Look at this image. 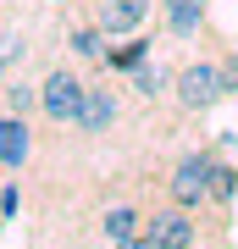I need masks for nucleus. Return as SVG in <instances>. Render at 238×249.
I'll return each instance as SVG.
<instances>
[{"label":"nucleus","instance_id":"nucleus-1","mask_svg":"<svg viewBox=\"0 0 238 249\" xmlns=\"http://www.w3.org/2000/svg\"><path fill=\"white\" fill-rule=\"evenodd\" d=\"M83 100H89V78L78 72L72 55H55L39 72V122L44 127H78Z\"/></svg>","mask_w":238,"mask_h":249},{"label":"nucleus","instance_id":"nucleus-2","mask_svg":"<svg viewBox=\"0 0 238 249\" xmlns=\"http://www.w3.org/2000/svg\"><path fill=\"white\" fill-rule=\"evenodd\" d=\"M221 100H227V89H221V61L216 50L211 55H183L172 72V111L183 116V122H200L205 111H216Z\"/></svg>","mask_w":238,"mask_h":249},{"label":"nucleus","instance_id":"nucleus-3","mask_svg":"<svg viewBox=\"0 0 238 249\" xmlns=\"http://www.w3.org/2000/svg\"><path fill=\"white\" fill-rule=\"evenodd\" d=\"M216 150L221 144H200V150H188V155H177L172 166H166V199L172 205H183V211H205L211 205V166H216Z\"/></svg>","mask_w":238,"mask_h":249},{"label":"nucleus","instance_id":"nucleus-4","mask_svg":"<svg viewBox=\"0 0 238 249\" xmlns=\"http://www.w3.org/2000/svg\"><path fill=\"white\" fill-rule=\"evenodd\" d=\"M116 122H122V89H116V72H100V78H89V100H83V116L72 133L106 139Z\"/></svg>","mask_w":238,"mask_h":249},{"label":"nucleus","instance_id":"nucleus-5","mask_svg":"<svg viewBox=\"0 0 238 249\" xmlns=\"http://www.w3.org/2000/svg\"><path fill=\"white\" fill-rule=\"evenodd\" d=\"M144 232H150L161 249H194V244H200V222H194V211H183V205H172V199L150 205V222H144Z\"/></svg>","mask_w":238,"mask_h":249},{"label":"nucleus","instance_id":"nucleus-6","mask_svg":"<svg viewBox=\"0 0 238 249\" xmlns=\"http://www.w3.org/2000/svg\"><path fill=\"white\" fill-rule=\"evenodd\" d=\"M83 6L111 39H133V34H144V22H150V11L161 0H83Z\"/></svg>","mask_w":238,"mask_h":249},{"label":"nucleus","instance_id":"nucleus-7","mask_svg":"<svg viewBox=\"0 0 238 249\" xmlns=\"http://www.w3.org/2000/svg\"><path fill=\"white\" fill-rule=\"evenodd\" d=\"M34 155H39V133H34V122H28V116L0 111V172H6V178H17V172L34 166Z\"/></svg>","mask_w":238,"mask_h":249},{"label":"nucleus","instance_id":"nucleus-8","mask_svg":"<svg viewBox=\"0 0 238 249\" xmlns=\"http://www.w3.org/2000/svg\"><path fill=\"white\" fill-rule=\"evenodd\" d=\"M155 22H161V34H166L172 45H194L205 34V22H211V0H161Z\"/></svg>","mask_w":238,"mask_h":249},{"label":"nucleus","instance_id":"nucleus-9","mask_svg":"<svg viewBox=\"0 0 238 249\" xmlns=\"http://www.w3.org/2000/svg\"><path fill=\"white\" fill-rule=\"evenodd\" d=\"M67 55H72V61H89V67H100V72H106V61H111V45H116V39L106 34V28H100L94 17H89V11H83V17H72L67 22Z\"/></svg>","mask_w":238,"mask_h":249},{"label":"nucleus","instance_id":"nucleus-10","mask_svg":"<svg viewBox=\"0 0 238 249\" xmlns=\"http://www.w3.org/2000/svg\"><path fill=\"white\" fill-rule=\"evenodd\" d=\"M144 222H150V211H144V205L116 199V205H106V211H100V238H106V244L116 249V244L139 238V232H144Z\"/></svg>","mask_w":238,"mask_h":249},{"label":"nucleus","instance_id":"nucleus-11","mask_svg":"<svg viewBox=\"0 0 238 249\" xmlns=\"http://www.w3.org/2000/svg\"><path fill=\"white\" fill-rule=\"evenodd\" d=\"M172 72H177V67H166V61H144V67L128 78V89L139 94L144 106H172Z\"/></svg>","mask_w":238,"mask_h":249},{"label":"nucleus","instance_id":"nucleus-12","mask_svg":"<svg viewBox=\"0 0 238 249\" xmlns=\"http://www.w3.org/2000/svg\"><path fill=\"white\" fill-rule=\"evenodd\" d=\"M144 61H155V34H133V39H116L111 45V61L106 72H116V78H133Z\"/></svg>","mask_w":238,"mask_h":249},{"label":"nucleus","instance_id":"nucleus-13","mask_svg":"<svg viewBox=\"0 0 238 249\" xmlns=\"http://www.w3.org/2000/svg\"><path fill=\"white\" fill-rule=\"evenodd\" d=\"M0 111L28 116V122H34V116H39V78H28V72H11V78L0 83Z\"/></svg>","mask_w":238,"mask_h":249},{"label":"nucleus","instance_id":"nucleus-14","mask_svg":"<svg viewBox=\"0 0 238 249\" xmlns=\"http://www.w3.org/2000/svg\"><path fill=\"white\" fill-rule=\"evenodd\" d=\"M233 199H238V166L227 160V144H221V150H216V166H211V211L227 216Z\"/></svg>","mask_w":238,"mask_h":249},{"label":"nucleus","instance_id":"nucleus-15","mask_svg":"<svg viewBox=\"0 0 238 249\" xmlns=\"http://www.w3.org/2000/svg\"><path fill=\"white\" fill-rule=\"evenodd\" d=\"M216 61H221V89H227V100H233L238 94V45H221Z\"/></svg>","mask_w":238,"mask_h":249},{"label":"nucleus","instance_id":"nucleus-16","mask_svg":"<svg viewBox=\"0 0 238 249\" xmlns=\"http://www.w3.org/2000/svg\"><path fill=\"white\" fill-rule=\"evenodd\" d=\"M17 205H22V188L6 178V183H0V222H11V216H17Z\"/></svg>","mask_w":238,"mask_h":249},{"label":"nucleus","instance_id":"nucleus-17","mask_svg":"<svg viewBox=\"0 0 238 249\" xmlns=\"http://www.w3.org/2000/svg\"><path fill=\"white\" fill-rule=\"evenodd\" d=\"M116 249H161V244L150 238V232H139V238H128V244H116Z\"/></svg>","mask_w":238,"mask_h":249},{"label":"nucleus","instance_id":"nucleus-18","mask_svg":"<svg viewBox=\"0 0 238 249\" xmlns=\"http://www.w3.org/2000/svg\"><path fill=\"white\" fill-rule=\"evenodd\" d=\"M44 6H55V11H72V6H83V0H44Z\"/></svg>","mask_w":238,"mask_h":249}]
</instances>
